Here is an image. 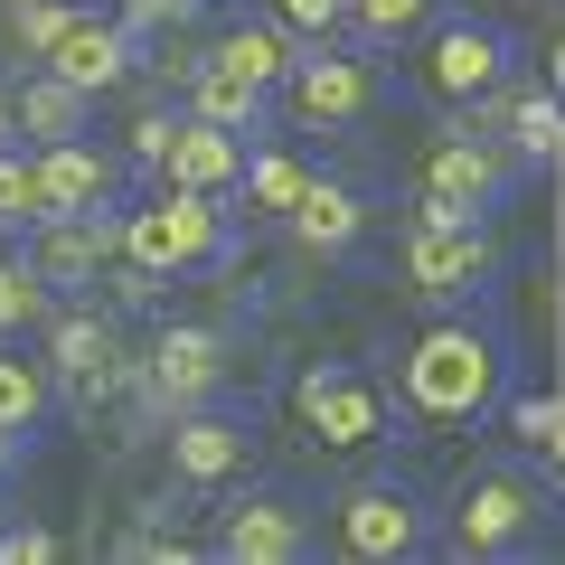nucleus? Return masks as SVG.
Returning <instances> with one entry per match:
<instances>
[{
    "instance_id": "36",
    "label": "nucleus",
    "mask_w": 565,
    "mask_h": 565,
    "mask_svg": "<svg viewBox=\"0 0 565 565\" xmlns=\"http://www.w3.org/2000/svg\"><path fill=\"white\" fill-rule=\"evenodd\" d=\"M10 141H20V95L0 85V151H10Z\"/></svg>"
},
{
    "instance_id": "15",
    "label": "nucleus",
    "mask_w": 565,
    "mask_h": 565,
    "mask_svg": "<svg viewBox=\"0 0 565 565\" xmlns=\"http://www.w3.org/2000/svg\"><path fill=\"white\" fill-rule=\"evenodd\" d=\"M236 471H245V424L189 405V415L170 424V481H180V490H226Z\"/></svg>"
},
{
    "instance_id": "34",
    "label": "nucleus",
    "mask_w": 565,
    "mask_h": 565,
    "mask_svg": "<svg viewBox=\"0 0 565 565\" xmlns=\"http://www.w3.org/2000/svg\"><path fill=\"white\" fill-rule=\"evenodd\" d=\"M199 47H180V39H170V47H151V76H161V85H189V76H199Z\"/></svg>"
},
{
    "instance_id": "32",
    "label": "nucleus",
    "mask_w": 565,
    "mask_h": 565,
    "mask_svg": "<svg viewBox=\"0 0 565 565\" xmlns=\"http://www.w3.org/2000/svg\"><path fill=\"white\" fill-rule=\"evenodd\" d=\"M519 434L546 452V471H565V405H519Z\"/></svg>"
},
{
    "instance_id": "31",
    "label": "nucleus",
    "mask_w": 565,
    "mask_h": 565,
    "mask_svg": "<svg viewBox=\"0 0 565 565\" xmlns=\"http://www.w3.org/2000/svg\"><path fill=\"white\" fill-rule=\"evenodd\" d=\"M189 10H199V0H122V29H132V39H180Z\"/></svg>"
},
{
    "instance_id": "30",
    "label": "nucleus",
    "mask_w": 565,
    "mask_h": 565,
    "mask_svg": "<svg viewBox=\"0 0 565 565\" xmlns=\"http://www.w3.org/2000/svg\"><path fill=\"white\" fill-rule=\"evenodd\" d=\"M170 141H180V114H141V122H132V141H122V161H132V170H151V180H161Z\"/></svg>"
},
{
    "instance_id": "24",
    "label": "nucleus",
    "mask_w": 565,
    "mask_h": 565,
    "mask_svg": "<svg viewBox=\"0 0 565 565\" xmlns=\"http://www.w3.org/2000/svg\"><path fill=\"white\" fill-rule=\"evenodd\" d=\"M47 396H57V367L47 359H10V340H0V424H10V434H39Z\"/></svg>"
},
{
    "instance_id": "40",
    "label": "nucleus",
    "mask_w": 565,
    "mask_h": 565,
    "mask_svg": "<svg viewBox=\"0 0 565 565\" xmlns=\"http://www.w3.org/2000/svg\"><path fill=\"white\" fill-rule=\"evenodd\" d=\"M199 10H207V0H199Z\"/></svg>"
},
{
    "instance_id": "26",
    "label": "nucleus",
    "mask_w": 565,
    "mask_h": 565,
    "mask_svg": "<svg viewBox=\"0 0 565 565\" xmlns=\"http://www.w3.org/2000/svg\"><path fill=\"white\" fill-rule=\"evenodd\" d=\"M47 292H57V282H47L39 264H0V340L39 330V321H47Z\"/></svg>"
},
{
    "instance_id": "23",
    "label": "nucleus",
    "mask_w": 565,
    "mask_h": 565,
    "mask_svg": "<svg viewBox=\"0 0 565 565\" xmlns=\"http://www.w3.org/2000/svg\"><path fill=\"white\" fill-rule=\"evenodd\" d=\"M509 151H527V161H556L565 151V95L556 85H519L509 95Z\"/></svg>"
},
{
    "instance_id": "9",
    "label": "nucleus",
    "mask_w": 565,
    "mask_h": 565,
    "mask_svg": "<svg viewBox=\"0 0 565 565\" xmlns=\"http://www.w3.org/2000/svg\"><path fill=\"white\" fill-rule=\"evenodd\" d=\"M500 76H509V39L500 29H481V20H444L434 39H424V85L444 104H481V95H500Z\"/></svg>"
},
{
    "instance_id": "7",
    "label": "nucleus",
    "mask_w": 565,
    "mask_h": 565,
    "mask_svg": "<svg viewBox=\"0 0 565 565\" xmlns=\"http://www.w3.org/2000/svg\"><path fill=\"white\" fill-rule=\"evenodd\" d=\"M141 386H151V405L161 415H189V405H207L226 386V340L207 321H170L161 340H151V359H141Z\"/></svg>"
},
{
    "instance_id": "2",
    "label": "nucleus",
    "mask_w": 565,
    "mask_h": 565,
    "mask_svg": "<svg viewBox=\"0 0 565 565\" xmlns=\"http://www.w3.org/2000/svg\"><path fill=\"white\" fill-rule=\"evenodd\" d=\"M226 245H236V226H226L217 189H170L161 180V199H141L132 217H122V255H132L141 274H161V282L226 264Z\"/></svg>"
},
{
    "instance_id": "17",
    "label": "nucleus",
    "mask_w": 565,
    "mask_h": 565,
    "mask_svg": "<svg viewBox=\"0 0 565 565\" xmlns=\"http://www.w3.org/2000/svg\"><path fill=\"white\" fill-rule=\"evenodd\" d=\"M47 367H57V386H76V396H104V386L132 377V367L114 359V321H104V311H57V330H47Z\"/></svg>"
},
{
    "instance_id": "3",
    "label": "nucleus",
    "mask_w": 565,
    "mask_h": 565,
    "mask_svg": "<svg viewBox=\"0 0 565 565\" xmlns=\"http://www.w3.org/2000/svg\"><path fill=\"white\" fill-rule=\"evenodd\" d=\"M546 527V481H527V471H471L462 490H452V556H509V546H527Z\"/></svg>"
},
{
    "instance_id": "28",
    "label": "nucleus",
    "mask_w": 565,
    "mask_h": 565,
    "mask_svg": "<svg viewBox=\"0 0 565 565\" xmlns=\"http://www.w3.org/2000/svg\"><path fill=\"white\" fill-rule=\"evenodd\" d=\"M434 20V0H349V29H359V39H415V29Z\"/></svg>"
},
{
    "instance_id": "27",
    "label": "nucleus",
    "mask_w": 565,
    "mask_h": 565,
    "mask_svg": "<svg viewBox=\"0 0 565 565\" xmlns=\"http://www.w3.org/2000/svg\"><path fill=\"white\" fill-rule=\"evenodd\" d=\"M0 226H47V180L39 161H20V141L0 151Z\"/></svg>"
},
{
    "instance_id": "1",
    "label": "nucleus",
    "mask_w": 565,
    "mask_h": 565,
    "mask_svg": "<svg viewBox=\"0 0 565 565\" xmlns=\"http://www.w3.org/2000/svg\"><path fill=\"white\" fill-rule=\"evenodd\" d=\"M405 415L424 424H471L500 405V340L471 321H434L415 349H405Z\"/></svg>"
},
{
    "instance_id": "38",
    "label": "nucleus",
    "mask_w": 565,
    "mask_h": 565,
    "mask_svg": "<svg viewBox=\"0 0 565 565\" xmlns=\"http://www.w3.org/2000/svg\"><path fill=\"white\" fill-rule=\"evenodd\" d=\"M556 207H565V151H556Z\"/></svg>"
},
{
    "instance_id": "21",
    "label": "nucleus",
    "mask_w": 565,
    "mask_h": 565,
    "mask_svg": "<svg viewBox=\"0 0 565 565\" xmlns=\"http://www.w3.org/2000/svg\"><path fill=\"white\" fill-rule=\"evenodd\" d=\"M189 114H207V122H226V132H245V141H255V132H264V85L207 57L199 76H189Z\"/></svg>"
},
{
    "instance_id": "20",
    "label": "nucleus",
    "mask_w": 565,
    "mask_h": 565,
    "mask_svg": "<svg viewBox=\"0 0 565 565\" xmlns=\"http://www.w3.org/2000/svg\"><path fill=\"white\" fill-rule=\"evenodd\" d=\"M85 122H95V95L85 85H66V76H20V141H76Z\"/></svg>"
},
{
    "instance_id": "29",
    "label": "nucleus",
    "mask_w": 565,
    "mask_h": 565,
    "mask_svg": "<svg viewBox=\"0 0 565 565\" xmlns=\"http://www.w3.org/2000/svg\"><path fill=\"white\" fill-rule=\"evenodd\" d=\"M264 10H274L302 47H321V39H340V29H349V0H264Z\"/></svg>"
},
{
    "instance_id": "19",
    "label": "nucleus",
    "mask_w": 565,
    "mask_h": 565,
    "mask_svg": "<svg viewBox=\"0 0 565 565\" xmlns=\"http://www.w3.org/2000/svg\"><path fill=\"white\" fill-rule=\"evenodd\" d=\"M207 57L236 66V76H255L264 95H274V85H292V66H302V39H292L282 20H236L217 47H207Z\"/></svg>"
},
{
    "instance_id": "12",
    "label": "nucleus",
    "mask_w": 565,
    "mask_h": 565,
    "mask_svg": "<svg viewBox=\"0 0 565 565\" xmlns=\"http://www.w3.org/2000/svg\"><path fill=\"white\" fill-rule=\"evenodd\" d=\"M217 556H236V565H302L311 556V519L292 500H245V509H226V527H217Z\"/></svg>"
},
{
    "instance_id": "35",
    "label": "nucleus",
    "mask_w": 565,
    "mask_h": 565,
    "mask_svg": "<svg viewBox=\"0 0 565 565\" xmlns=\"http://www.w3.org/2000/svg\"><path fill=\"white\" fill-rule=\"evenodd\" d=\"M546 85H556V95H565V20L546 29Z\"/></svg>"
},
{
    "instance_id": "5",
    "label": "nucleus",
    "mask_w": 565,
    "mask_h": 565,
    "mask_svg": "<svg viewBox=\"0 0 565 565\" xmlns=\"http://www.w3.org/2000/svg\"><path fill=\"white\" fill-rule=\"evenodd\" d=\"M292 405H302V424L321 434L330 452H367V444H386V424H396V405H386L377 386L359 377V367H340V359L302 367V386H292Z\"/></svg>"
},
{
    "instance_id": "37",
    "label": "nucleus",
    "mask_w": 565,
    "mask_h": 565,
    "mask_svg": "<svg viewBox=\"0 0 565 565\" xmlns=\"http://www.w3.org/2000/svg\"><path fill=\"white\" fill-rule=\"evenodd\" d=\"M20 452H29V434H10V424H0V481L20 471Z\"/></svg>"
},
{
    "instance_id": "4",
    "label": "nucleus",
    "mask_w": 565,
    "mask_h": 565,
    "mask_svg": "<svg viewBox=\"0 0 565 565\" xmlns=\"http://www.w3.org/2000/svg\"><path fill=\"white\" fill-rule=\"evenodd\" d=\"M424 207L415 217H481V207H500V189H509V151L490 132H444L434 151H424Z\"/></svg>"
},
{
    "instance_id": "8",
    "label": "nucleus",
    "mask_w": 565,
    "mask_h": 565,
    "mask_svg": "<svg viewBox=\"0 0 565 565\" xmlns=\"http://www.w3.org/2000/svg\"><path fill=\"white\" fill-rule=\"evenodd\" d=\"M405 282L415 292H471V282H490V236L481 217H415L405 226Z\"/></svg>"
},
{
    "instance_id": "6",
    "label": "nucleus",
    "mask_w": 565,
    "mask_h": 565,
    "mask_svg": "<svg viewBox=\"0 0 565 565\" xmlns=\"http://www.w3.org/2000/svg\"><path fill=\"white\" fill-rule=\"evenodd\" d=\"M330 527H340V546H349V556H367V565L424 556V537H434V527H424V500L405 481H349Z\"/></svg>"
},
{
    "instance_id": "11",
    "label": "nucleus",
    "mask_w": 565,
    "mask_h": 565,
    "mask_svg": "<svg viewBox=\"0 0 565 565\" xmlns=\"http://www.w3.org/2000/svg\"><path fill=\"white\" fill-rule=\"evenodd\" d=\"M39 180H47V217H85V207L122 199V161L95 151V141H39Z\"/></svg>"
},
{
    "instance_id": "16",
    "label": "nucleus",
    "mask_w": 565,
    "mask_h": 565,
    "mask_svg": "<svg viewBox=\"0 0 565 565\" xmlns=\"http://www.w3.org/2000/svg\"><path fill=\"white\" fill-rule=\"evenodd\" d=\"M245 161H255V151H245V132H226V122H207V114H180V141H170V161H161V180L170 189H236L245 180Z\"/></svg>"
},
{
    "instance_id": "10",
    "label": "nucleus",
    "mask_w": 565,
    "mask_h": 565,
    "mask_svg": "<svg viewBox=\"0 0 565 565\" xmlns=\"http://www.w3.org/2000/svg\"><path fill=\"white\" fill-rule=\"evenodd\" d=\"M292 114L311 122V132H340V122H359L367 104H377V76H367V57H349V47H302V66H292Z\"/></svg>"
},
{
    "instance_id": "13",
    "label": "nucleus",
    "mask_w": 565,
    "mask_h": 565,
    "mask_svg": "<svg viewBox=\"0 0 565 565\" xmlns=\"http://www.w3.org/2000/svg\"><path fill=\"white\" fill-rule=\"evenodd\" d=\"M39 66H47V76H66V85H85V95H114V85L132 76V29H122V20H95V10H76V29H66Z\"/></svg>"
},
{
    "instance_id": "18",
    "label": "nucleus",
    "mask_w": 565,
    "mask_h": 565,
    "mask_svg": "<svg viewBox=\"0 0 565 565\" xmlns=\"http://www.w3.org/2000/svg\"><path fill=\"white\" fill-rule=\"evenodd\" d=\"M282 226L302 236V255H349V245L367 236V199H359L349 180H311V199L292 207Z\"/></svg>"
},
{
    "instance_id": "33",
    "label": "nucleus",
    "mask_w": 565,
    "mask_h": 565,
    "mask_svg": "<svg viewBox=\"0 0 565 565\" xmlns=\"http://www.w3.org/2000/svg\"><path fill=\"white\" fill-rule=\"evenodd\" d=\"M47 556H57L47 527H0V565H47Z\"/></svg>"
},
{
    "instance_id": "25",
    "label": "nucleus",
    "mask_w": 565,
    "mask_h": 565,
    "mask_svg": "<svg viewBox=\"0 0 565 565\" xmlns=\"http://www.w3.org/2000/svg\"><path fill=\"white\" fill-rule=\"evenodd\" d=\"M66 29H76V0H29V10H0V57H47Z\"/></svg>"
},
{
    "instance_id": "39",
    "label": "nucleus",
    "mask_w": 565,
    "mask_h": 565,
    "mask_svg": "<svg viewBox=\"0 0 565 565\" xmlns=\"http://www.w3.org/2000/svg\"><path fill=\"white\" fill-rule=\"evenodd\" d=\"M0 10H29V0H0Z\"/></svg>"
},
{
    "instance_id": "14",
    "label": "nucleus",
    "mask_w": 565,
    "mask_h": 565,
    "mask_svg": "<svg viewBox=\"0 0 565 565\" xmlns=\"http://www.w3.org/2000/svg\"><path fill=\"white\" fill-rule=\"evenodd\" d=\"M114 255H122V217H114V207H85V217H47L29 264H39L47 282H95Z\"/></svg>"
},
{
    "instance_id": "22",
    "label": "nucleus",
    "mask_w": 565,
    "mask_h": 565,
    "mask_svg": "<svg viewBox=\"0 0 565 565\" xmlns=\"http://www.w3.org/2000/svg\"><path fill=\"white\" fill-rule=\"evenodd\" d=\"M236 189H245V217H292V207L311 199V170L292 161V151H255Z\"/></svg>"
}]
</instances>
